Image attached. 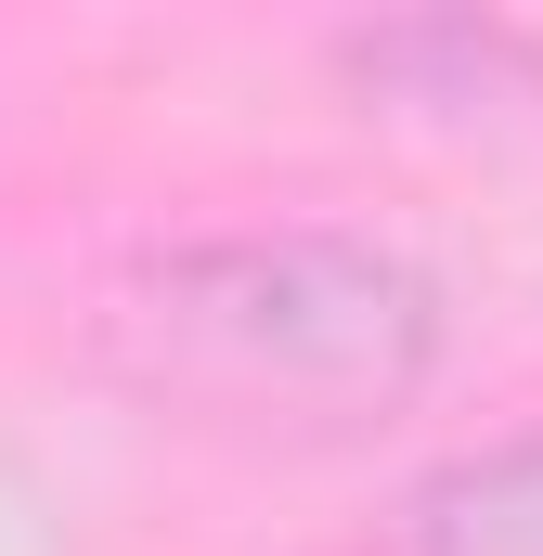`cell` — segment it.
<instances>
[{"instance_id": "6da1fadb", "label": "cell", "mask_w": 543, "mask_h": 556, "mask_svg": "<svg viewBox=\"0 0 543 556\" xmlns=\"http://www.w3.org/2000/svg\"><path fill=\"white\" fill-rule=\"evenodd\" d=\"M155 363L247 402V415H337L363 389H402L414 350H427V298L414 273L363 260V247H324V233H272V247H207V260H168L155 285Z\"/></svg>"}, {"instance_id": "7a4b0ae2", "label": "cell", "mask_w": 543, "mask_h": 556, "mask_svg": "<svg viewBox=\"0 0 543 556\" xmlns=\"http://www.w3.org/2000/svg\"><path fill=\"white\" fill-rule=\"evenodd\" d=\"M414 544H427V556H543V440L466 466V479H440Z\"/></svg>"}]
</instances>
